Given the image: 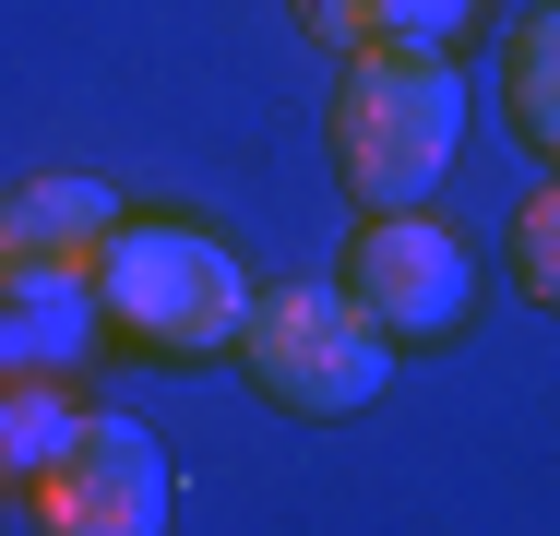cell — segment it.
I'll return each mask as SVG.
<instances>
[{
    "label": "cell",
    "mask_w": 560,
    "mask_h": 536,
    "mask_svg": "<svg viewBox=\"0 0 560 536\" xmlns=\"http://www.w3.org/2000/svg\"><path fill=\"white\" fill-rule=\"evenodd\" d=\"M119 191L108 179H24L12 203H0V263L12 275H96L119 250Z\"/></svg>",
    "instance_id": "cell-6"
},
{
    "label": "cell",
    "mask_w": 560,
    "mask_h": 536,
    "mask_svg": "<svg viewBox=\"0 0 560 536\" xmlns=\"http://www.w3.org/2000/svg\"><path fill=\"white\" fill-rule=\"evenodd\" d=\"M96 322H108L96 275H12L0 287V370L12 382H72L96 358Z\"/></svg>",
    "instance_id": "cell-7"
},
{
    "label": "cell",
    "mask_w": 560,
    "mask_h": 536,
    "mask_svg": "<svg viewBox=\"0 0 560 536\" xmlns=\"http://www.w3.org/2000/svg\"><path fill=\"white\" fill-rule=\"evenodd\" d=\"M238 358H250V382H262L287 418H358V406H382V382H394V334L358 311V287H323V275L262 287Z\"/></svg>",
    "instance_id": "cell-2"
},
{
    "label": "cell",
    "mask_w": 560,
    "mask_h": 536,
    "mask_svg": "<svg viewBox=\"0 0 560 536\" xmlns=\"http://www.w3.org/2000/svg\"><path fill=\"white\" fill-rule=\"evenodd\" d=\"M477 24V0H370V48H418V60H453V36Z\"/></svg>",
    "instance_id": "cell-10"
},
{
    "label": "cell",
    "mask_w": 560,
    "mask_h": 536,
    "mask_svg": "<svg viewBox=\"0 0 560 536\" xmlns=\"http://www.w3.org/2000/svg\"><path fill=\"white\" fill-rule=\"evenodd\" d=\"M96 287H108L119 334H131V346H167V358H215V346H238L250 311H262L215 226H119V250L96 263Z\"/></svg>",
    "instance_id": "cell-3"
},
{
    "label": "cell",
    "mask_w": 560,
    "mask_h": 536,
    "mask_svg": "<svg viewBox=\"0 0 560 536\" xmlns=\"http://www.w3.org/2000/svg\"><path fill=\"white\" fill-rule=\"evenodd\" d=\"M24 513H36V536H167L179 465H167V441L143 418H84L72 453L24 489Z\"/></svg>",
    "instance_id": "cell-4"
},
{
    "label": "cell",
    "mask_w": 560,
    "mask_h": 536,
    "mask_svg": "<svg viewBox=\"0 0 560 536\" xmlns=\"http://www.w3.org/2000/svg\"><path fill=\"white\" fill-rule=\"evenodd\" d=\"M72 429H84L72 382H12V394H0V477H12V489H36V477L72 453Z\"/></svg>",
    "instance_id": "cell-8"
},
{
    "label": "cell",
    "mask_w": 560,
    "mask_h": 536,
    "mask_svg": "<svg viewBox=\"0 0 560 536\" xmlns=\"http://www.w3.org/2000/svg\"><path fill=\"white\" fill-rule=\"evenodd\" d=\"M299 24H311L323 48H346V60L370 48V0H299Z\"/></svg>",
    "instance_id": "cell-12"
},
{
    "label": "cell",
    "mask_w": 560,
    "mask_h": 536,
    "mask_svg": "<svg viewBox=\"0 0 560 536\" xmlns=\"http://www.w3.org/2000/svg\"><path fill=\"white\" fill-rule=\"evenodd\" d=\"M346 287H358V311L382 322L394 346H430V334H453V322H465L477 263H465V238H453V226H430V214L406 203V214H370V226H358Z\"/></svg>",
    "instance_id": "cell-5"
},
{
    "label": "cell",
    "mask_w": 560,
    "mask_h": 536,
    "mask_svg": "<svg viewBox=\"0 0 560 536\" xmlns=\"http://www.w3.org/2000/svg\"><path fill=\"white\" fill-rule=\"evenodd\" d=\"M465 155V84L453 60H418V48H358L335 96V167L370 214L430 203Z\"/></svg>",
    "instance_id": "cell-1"
},
{
    "label": "cell",
    "mask_w": 560,
    "mask_h": 536,
    "mask_svg": "<svg viewBox=\"0 0 560 536\" xmlns=\"http://www.w3.org/2000/svg\"><path fill=\"white\" fill-rule=\"evenodd\" d=\"M501 96H513V131H525V143L560 167V12H537V24L513 36V72H501Z\"/></svg>",
    "instance_id": "cell-9"
},
{
    "label": "cell",
    "mask_w": 560,
    "mask_h": 536,
    "mask_svg": "<svg viewBox=\"0 0 560 536\" xmlns=\"http://www.w3.org/2000/svg\"><path fill=\"white\" fill-rule=\"evenodd\" d=\"M513 275H525L537 311H560V179L525 191V214H513Z\"/></svg>",
    "instance_id": "cell-11"
}]
</instances>
